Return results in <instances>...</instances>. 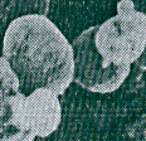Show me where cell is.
<instances>
[{"label":"cell","instance_id":"3","mask_svg":"<svg viewBox=\"0 0 146 141\" xmlns=\"http://www.w3.org/2000/svg\"><path fill=\"white\" fill-rule=\"evenodd\" d=\"M116 9V15L97 27L96 47L107 62L131 66L146 48V14L132 0H120Z\"/></svg>","mask_w":146,"mask_h":141},{"label":"cell","instance_id":"1","mask_svg":"<svg viewBox=\"0 0 146 141\" xmlns=\"http://www.w3.org/2000/svg\"><path fill=\"white\" fill-rule=\"evenodd\" d=\"M3 57L20 79L22 92L47 87L63 94L74 82V49L47 15L15 18L4 32Z\"/></svg>","mask_w":146,"mask_h":141},{"label":"cell","instance_id":"8","mask_svg":"<svg viewBox=\"0 0 146 141\" xmlns=\"http://www.w3.org/2000/svg\"><path fill=\"white\" fill-rule=\"evenodd\" d=\"M135 64L139 67L140 69H142V70H146V48H145V51H144V53L141 54V57L139 58L137 61L135 62Z\"/></svg>","mask_w":146,"mask_h":141},{"label":"cell","instance_id":"4","mask_svg":"<svg viewBox=\"0 0 146 141\" xmlns=\"http://www.w3.org/2000/svg\"><path fill=\"white\" fill-rule=\"evenodd\" d=\"M98 25L84 29L72 42L74 49V83L92 93L117 91L131 72V66L107 62L96 47L95 35Z\"/></svg>","mask_w":146,"mask_h":141},{"label":"cell","instance_id":"7","mask_svg":"<svg viewBox=\"0 0 146 141\" xmlns=\"http://www.w3.org/2000/svg\"><path fill=\"white\" fill-rule=\"evenodd\" d=\"M146 132V115L141 116L139 120H136L129 128V135L130 136H139V135Z\"/></svg>","mask_w":146,"mask_h":141},{"label":"cell","instance_id":"6","mask_svg":"<svg viewBox=\"0 0 146 141\" xmlns=\"http://www.w3.org/2000/svg\"><path fill=\"white\" fill-rule=\"evenodd\" d=\"M0 81H1V86H0V98L22 91L20 79L18 77L17 72H15L13 69V67L10 66L9 61L3 56L0 58Z\"/></svg>","mask_w":146,"mask_h":141},{"label":"cell","instance_id":"5","mask_svg":"<svg viewBox=\"0 0 146 141\" xmlns=\"http://www.w3.org/2000/svg\"><path fill=\"white\" fill-rule=\"evenodd\" d=\"M50 0H1L0 1V18L1 28L5 32L7 27L15 18L28 14L49 13Z\"/></svg>","mask_w":146,"mask_h":141},{"label":"cell","instance_id":"2","mask_svg":"<svg viewBox=\"0 0 146 141\" xmlns=\"http://www.w3.org/2000/svg\"><path fill=\"white\" fill-rule=\"evenodd\" d=\"M59 94L40 87L0 98V140L33 141L56 132L62 121Z\"/></svg>","mask_w":146,"mask_h":141}]
</instances>
